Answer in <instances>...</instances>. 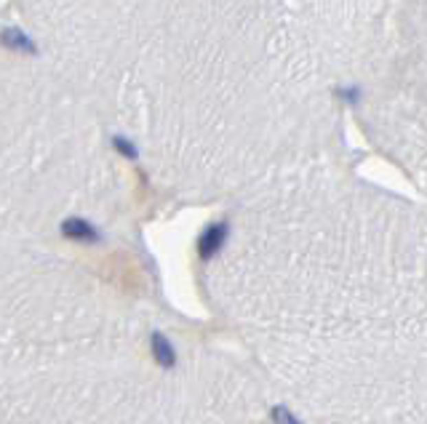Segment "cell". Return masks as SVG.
<instances>
[{
  "instance_id": "cell-1",
  "label": "cell",
  "mask_w": 427,
  "mask_h": 424,
  "mask_svg": "<svg viewBox=\"0 0 427 424\" xmlns=\"http://www.w3.org/2000/svg\"><path fill=\"white\" fill-rule=\"evenodd\" d=\"M225 238H227V227L225 224H214V227H208L206 232H203V238H201V256L203 259H208V256H214L217 251H219V246L225 243Z\"/></svg>"
},
{
  "instance_id": "cell-4",
  "label": "cell",
  "mask_w": 427,
  "mask_h": 424,
  "mask_svg": "<svg viewBox=\"0 0 427 424\" xmlns=\"http://www.w3.org/2000/svg\"><path fill=\"white\" fill-rule=\"evenodd\" d=\"M272 419H275V424H299L283 405H275V408H272Z\"/></svg>"
},
{
  "instance_id": "cell-3",
  "label": "cell",
  "mask_w": 427,
  "mask_h": 424,
  "mask_svg": "<svg viewBox=\"0 0 427 424\" xmlns=\"http://www.w3.org/2000/svg\"><path fill=\"white\" fill-rule=\"evenodd\" d=\"M153 355H155V360L160 363V366H174V350H171V344L163 339L160 334L153 336Z\"/></svg>"
},
{
  "instance_id": "cell-2",
  "label": "cell",
  "mask_w": 427,
  "mask_h": 424,
  "mask_svg": "<svg viewBox=\"0 0 427 424\" xmlns=\"http://www.w3.org/2000/svg\"><path fill=\"white\" fill-rule=\"evenodd\" d=\"M62 232H65L67 238H72V241H96L94 227H91L89 222H80V219H69V222H65Z\"/></svg>"
}]
</instances>
